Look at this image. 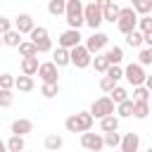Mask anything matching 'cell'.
Instances as JSON below:
<instances>
[{"mask_svg": "<svg viewBox=\"0 0 152 152\" xmlns=\"http://www.w3.org/2000/svg\"><path fill=\"white\" fill-rule=\"evenodd\" d=\"M145 45L152 48V33H145Z\"/></svg>", "mask_w": 152, "mask_h": 152, "instance_id": "ee69618b", "label": "cell"}, {"mask_svg": "<svg viewBox=\"0 0 152 152\" xmlns=\"http://www.w3.org/2000/svg\"><path fill=\"white\" fill-rule=\"evenodd\" d=\"M116 28L128 36L138 28V14L133 12V7H121V14H119V21H116Z\"/></svg>", "mask_w": 152, "mask_h": 152, "instance_id": "3957f363", "label": "cell"}, {"mask_svg": "<svg viewBox=\"0 0 152 152\" xmlns=\"http://www.w3.org/2000/svg\"><path fill=\"white\" fill-rule=\"evenodd\" d=\"M138 31L145 36V33H152V17H140L138 19Z\"/></svg>", "mask_w": 152, "mask_h": 152, "instance_id": "74e56055", "label": "cell"}, {"mask_svg": "<svg viewBox=\"0 0 152 152\" xmlns=\"http://www.w3.org/2000/svg\"><path fill=\"white\" fill-rule=\"evenodd\" d=\"M81 31H74V28H66V31H62L59 33V48H64V50H74V48H78L81 45Z\"/></svg>", "mask_w": 152, "mask_h": 152, "instance_id": "30bf717a", "label": "cell"}, {"mask_svg": "<svg viewBox=\"0 0 152 152\" xmlns=\"http://www.w3.org/2000/svg\"><path fill=\"white\" fill-rule=\"evenodd\" d=\"M14 26H12V21L7 19V17H0V36H5V33H10Z\"/></svg>", "mask_w": 152, "mask_h": 152, "instance_id": "b9f144b4", "label": "cell"}, {"mask_svg": "<svg viewBox=\"0 0 152 152\" xmlns=\"http://www.w3.org/2000/svg\"><path fill=\"white\" fill-rule=\"evenodd\" d=\"M40 95L43 97H55V95H59V83H43L40 86Z\"/></svg>", "mask_w": 152, "mask_h": 152, "instance_id": "f1b7e54d", "label": "cell"}, {"mask_svg": "<svg viewBox=\"0 0 152 152\" xmlns=\"http://www.w3.org/2000/svg\"><path fill=\"white\" fill-rule=\"evenodd\" d=\"M150 90L145 88V86H140V88H133V102H150Z\"/></svg>", "mask_w": 152, "mask_h": 152, "instance_id": "1f68e13d", "label": "cell"}, {"mask_svg": "<svg viewBox=\"0 0 152 152\" xmlns=\"http://www.w3.org/2000/svg\"><path fill=\"white\" fill-rule=\"evenodd\" d=\"M100 128L104 131V133H116L119 131V116H104L102 121H100Z\"/></svg>", "mask_w": 152, "mask_h": 152, "instance_id": "44dd1931", "label": "cell"}, {"mask_svg": "<svg viewBox=\"0 0 152 152\" xmlns=\"http://www.w3.org/2000/svg\"><path fill=\"white\" fill-rule=\"evenodd\" d=\"M109 97H112V102H114L116 107H119L121 102H126V100H131V97H128V90H126V88H121V86H116V88H114V90L109 93Z\"/></svg>", "mask_w": 152, "mask_h": 152, "instance_id": "484cf974", "label": "cell"}, {"mask_svg": "<svg viewBox=\"0 0 152 152\" xmlns=\"http://www.w3.org/2000/svg\"><path fill=\"white\" fill-rule=\"evenodd\" d=\"M48 12H50L52 17L66 14V2H64V0H50V2H48Z\"/></svg>", "mask_w": 152, "mask_h": 152, "instance_id": "cb8c5ba5", "label": "cell"}, {"mask_svg": "<svg viewBox=\"0 0 152 152\" xmlns=\"http://www.w3.org/2000/svg\"><path fill=\"white\" fill-rule=\"evenodd\" d=\"M38 76H40L43 83H57V78H59V69L55 66V62H43L40 69H38Z\"/></svg>", "mask_w": 152, "mask_h": 152, "instance_id": "7c38bea8", "label": "cell"}, {"mask_svg": "<svg viewBox=\"0 0 152 152\" xmlns=\"http://www.w3.org/2000/svg\"><path fill=\"white\" fill-rule=\"evenodd\" d=\"M31 43L38 48V52H50L52 50V40H50V33L45 26H36L31 31Z\"/></svg>", "mask_w": 152, "mask_h": 152, "instance_id": "52a82bcc", "label": "cell"}, {"mask_svg": "<svg viewBox=\"0 0 152 152\" xmlns=\"http://www.w3.org/2000/svg\"><path fill=\"white\" fill-rule=\"evenodd\" d=\"M147 114H150V102H135L133 116H135V119H145Z\"/></svg>", "mask_w": 152, "mask_h": 152, "instance_id": "836d02e7", "label": "cell"}, {"mask_svg": "<svg viewBox=\"0 0 152 152\" xmlns=\"http://www.w3.org/2000/svg\"><path fill=\"white\" fill-rule=\"evenodd\" d=\"M107 40H109L107 33H102V31H93V33L86 38V48H88L90 55H100V50L107 45Z\"/></svg>", "mask_w": 152, "mask_h": 152, "instance_id": "9c48e42d", "label": "cell"}, {"mask_svg": "<svg viewBox=\"0 0 152 152\" xmlns=\"http://www.w3.org/2000/svg\"><path fill=\"white\" fill-rule=\"evenodd\" d=\"M83 17H86V24H88L93 31H97L100 24L104 21V17H102V7H100L97 0H93V2H88V5L83 7Z\"/></svg>", "mask_w": 152, "mask_h": 152, "instance_id": "277c9868", "label": "cell"}, {"mask_svg": "<svg viewBox=\"0 0 152 152\" xmlns=\"http://www.w3.org/2000/svg\"><path fill=\"white\" fill-rule=\"evenodd\" d=\"M81 145L88 150V152H100L104 147V138L100 133H83L81 135Z\"/></svg>", "mask_w": 152, "mask_h": 152, "instance_id": "8fae6325", "label": "cell"}, {"mask_svg": "<svg viewBox=\"0 0 152 152\" xmlns=\"http://www.w3.org/2000/svg\"><path fill=\"white\" fill-rule=\"evenodd\" d=\"M124 78L133 86V88H140V86H145V78H147V74H145V69L138 64V62H131L126 69H124Z\"/></svg>", "mask_w": 152, "mask_h": 152, "instance_id": "8992f818", "label": "cell"}, {"mask_svg": "<svg viewBox=\"0 0 152 152\" xmlns=\"http://www.w3.org/2000/svg\"><path fill=\"white\" fill-rule=\"evenodd\" d=\"M17 50H19V55H21V59H24V57H38V48H36L31 40H24Z\"/></svg>", "mask_w": 152, "mask_h": 152, "instance_id": "d4e9b609", "label": "cell"}, {"mask_svg": "<svg viewBox=\"0 0 152 152\" xmlns=\"http://www.w3.org/2000/svg\"><path fill=\"white\" fill-rule=\"evenodd\" d=\"M121 152H138V147H140V135L138 133H124V138H121Z\"/></svg>", "mask_w": 152, "mask_h": 152, "instance_id": "9a60e30c", "label": "cell"}, {"mask_svg": "<svg viewBox=\"0 0 152 152\" xmlns=\"http://www.w3.org/2000/svg\"><path fill=\"white\" fill-rule=\"evenodd\" d=\"M2 43H5L7 48H19V45H21L24 40H21V33L12 28L10 33H5V36H2Z\"/></svg>", "mask_w": 152, "mask_h": 152, "instance_id": "7402d4cb", "label": "cell"}, {"mask_svg": "<svg viewBox=\"0 0 152 152\" xmlns=\"http://www.w3.org/2000/svg\"><path fill=\"white\" fill-rule=\"evenodd\" d=\"M33 131V121L31 119H14L12 121V135H26V133H31Z\"/></svg>", "mask_w": 152, "mask_h": 152, "instance_id": "2e32d148", "label": "cell"}, {"mask_svg": "<svg viewBox=\"0 0 152 152\" xmlns=\"http://www.w3.org/2000/svg\"><path fill=\"white\" fill-rule=\"evenodd\" d=\"M138 64H140V66L152 64V48H142V50L138 52Z\"/></svg>", "mask_w": 152, "mask_h": 152, "instance_id": "8d00e7d4", "label": "cell"}, {"mask_svg": "<svg viewBox=\"0 0 152 152\" xmlns=\"http://www.w3.org/2000/svg\"><path fill=\"white\" fill-rule=\"evenodd\" d=\"M93 66H95V71H100V74H107V69H109V62H107V57H104V55H95V57H93Z\"/></svg>", "mask_w": 152, "mask_h": 152, "instance_id": "4dcf8cb0", "label": "cell"}, {"mask_svg": "<svg viewBox=\"0 0 152 152\" xmlns=\"http://www.w3.org/2000/svg\"><path fill=\"white\" fill-rule=\"evenodd\" d=\"M33 28H36V24H33V17H31V14L21 12V14L14 19V31H19V33H28V36H31Z\"/></svg>", "mask_w": 152, "mask_h": 152, "instance_id": "5bb4252c", "label": "cell"}, {"mask_svg": "<svg viewBox=\"0 0 152 152\" xmlns=\"http://www.w3.org/2000/svg\"><path fill=\"white\" fill-rule=\"evenodd\" d=\"M100 88H102L104 93H112V90L116 88V81L109 78V76H102V78H100Z\"/></svg>", "mask_w": 152, "mask_h": 152, "instance_id": "ab89813d", "label": "cell"}, {"mask_svg": "<svg viewBox=\"0 0 152 152\" xmlns=\"http://www.w3.org/2000/svg\"><path fill=\"white\" fill-rule=\"evenodd\" d=\"M83 2L81 0H66V24H69V28H74V31H78L83 24H86V17H83Z\"/></svg>", "mask_w": 152, "mask_h": 152, "instance_id": "7a4b0ae2", "label": "cell"}, {"mask_svg": "<svg viewBox=\"0 0 152 152\" xmlns=\"http://www.w3.org/2000/svg\"><path fill=\"white\" fill-rule=\"evenodd\" d=\"M12 102H14L12 90H0V107H2V109H5V107H12Z\"/></svg>", "mask_w": 152, "mask_h": 152, "instance_id": "f35d334b", "label": "cell"}, {"mask_svg": "<svg viewBox=\"0 0 152 152\" xmlns=\"http://www.w3.org/2000/svg\"><path fill=\"white\" fill-rule=\"evenodd\" d=\"M0 45H5V43H2V36H0Z\"/></svg>", "mask_w": 152, "mask_h": 152, "instance_id": "bcb514c9", "label": "cell"}, {"mask_svg": "<svg viewBox=\"0 0 152 152\" xmlns=\"http://www.w3.org/2000/svg\"><path fill=\"white\" fill-rule=\"evenodd\" d=\"M52 62H55L57 69H59V66H66V64H71V52L64 50V48H57V50L52 52Z\"/></svg>", "mask_w": 152, "mask_h": 152, "instance_id": "d6986e66", "label": "cell"}, {"mask_svg": "<svg viewBox=\"0 0 152 152\" xmlns=\"http://www.w3.org/2000/svg\"><path fill=\"white\" fill-rule=\"evenodd\" d=\"M102 138H104V145H107V147H119V145H121V138H124V135H121V133L116 131V133H104Z\"/></svg>", "mask_w": 152, "mask_h": 152, "instance_id": "e575fe53", "label": "cell"}, {"mask_svg": "<svg viewBox=\"0 0 152 152\" xmlns=\"http://www.w3.org/2000/svg\"><path fill=\"white\" fill-rule=\"evenodd\" d=\"M104 57H107V62H109V66H119L121 62H124V50L119 48V45H112L107 52H104Z\"/></svg>", "mask_w": 152, "mask_h": 152, "instance_id": "ac0fdd59", "label": "cell"}, {"mask_svg": "<svg viewBox=\"0 0 152 152\" xmlns=\"http://www.w3.org/2000/svg\"><path fill=\"white\" fill-rule=\"evenodd\" d=\"M0 152H7V142H2V138H0Z\"/></svg>", "mask_w": 152, "mask_h": 152, "instance_id": "f6af8a7d", "label": "cell"}, {"mask_svg": "<svg viewBox=\"0 0 152 152\" xmlns=\"http://www.w3.org/2000/svg\"><path fill=\"white\" fill-rule=\"evenodd\" d=\"M90 114H93V119H104V116H112L114 114V102H112V97L109 95H102V97H97L93 104H90Z\"/></svg>", "mask_w": 152, "mask_h": 152, "instance_id": "5b68a950", "label": "cell"}, {"mask_svg": "<svg viewBox=\"0 0 152 152\" xmlns=\"http://www.w3.org/2000/svg\"><path fill=\"white\" fill-rule=\"evenodd\" d=\"M69 52H71V64H74L76 69H86V66H90V64H93V55L88 52V48H86V45H78V48L69 50Z\"/></svg>", "mask_w": 152, "mask_h": 152, "instance_id": "ba28073f", "label": "cell"}, {"mask_svg": "<svg viewBox=\"0 0 152 152\" xmlns=\"http://www.w3.org/2000/svg\"><path fill=\"white\" fill-rule=\"evenodd\" d=\"M17 83V78L12 74H0V90H12Z\"/></svg>", "mask_w": 152, "mask_h": 152, "instance_id": "d590c367", "label": "cell"}, {"mask_svg": "<svg viewBox=\"0 0 152 152\" xmlns=\"http://www.w3.org/2000/svg\"><path fill=\"white\" fill-rule=\"evenodd\" d=\"M24 147H26V142H24L21 135H10V140H7V152H24Z\"/></svg>", "mask_w": 152, "mask_h": 152, "instance_id": "4316f807", "label": "cell"}, {"mask_svg": "<svg viewBox=\"0 0 152 152\" xmlns=\"http://www.w3.org/2000/svg\"><path fill=\"white\" fill-rule=\"evenodd\" d=\"M104 76H109V78H114V81L119 83V78H124V69H121V66H109Z\"/></svg>", "mask_w": 152, "mask_h": 152, "instance_id": "60d3db41", "label": "cell"}, {"mask_svg": "<svg viewBox=\"0 0 152 152\" xmlns=\"http://www.w3.org/2000/svg\"><path fill=\"white\" fill-rule=\"evenodd\" d=\"M33 86H36V83H33V78H31V76H24V74H21V76H17V83H14V88H17V90H21V93H31V90H33Z\"/></svg>", "mask_w": 152, "mask_h": 152, "instance_id": "603a6c76", "label": "cell"}, {"mask_svg": "<svg viewBox=\"0 0 152 152\" xmlns=\"http://www.w3.org/2000/svg\"><path fill=\"white\" fill-rule=\"evenodd\" d=\"M93 124H95V119H93V114H90V112H78V114L66 116L64 128H66L69 133H81V135H83V133H90Z\"/></svg>", "mask_w": 152, "mask_h": 152, "instance_id": "6da1fadb", "label": "cell"}, {"mask_svg": "<svg viewBox=\"0 0 152 152\" xmlns=\"http://www.w3.org/2000/svg\"><path fill=\"white\" fill-rule=\"evenodd\" d=\"M100 2V7H102V17H104V21H119V14H121V7L116 5V2H112V0H97Z\"/></svg>", "mask_w": 152, "mask_h": 152, "instance_id": "4fadbf2b", "label": "cell"}, {"mask_svg": "<svg viewBox=\"0 0 152 152\" xmlns=\"http://www.w3.org/2000/svg\"><path fill=\"white\" fill-rule=\"evenodd\" d=\"M147 152H152V147H150V150H147Z\"/></svg>", "mask_w": 152, "mask_h": 152, "instance_id": "7dc6e473", "label": "cell"}, {"mask_svg": "<svg viewBox=\"0 0 152 152\" xmlns=\"http://www.w3.org/2000/svg\"><path fill=\"white\" fill-rule=\"evenodd\" d=\"M133 107H135V102L133 100H126V102H121L116 107V114L119 116H133Z\"/></svg>", "mask_w": 152, "mask_h": 152, "instance_id": "d6a6232c", "label": "cell"}, {"mask_svg": "<svg viewBox=\"0 0 152 152\" xmlns=\"http://www.w3.org/2000/svg\"><path fill=\"white\" fill-rule=\"evenodd\" d=\"M62 145H64V140H62V135H57V133H52V135L45 138V150H50V152H57Z\"/></svg>", "mask_w": 152, "mask_h": 152, "instance_id": "83f0119b", "label": "cell"}, {"mask_svg": "<svg viewBox=\"0 0 152 152\" xmlns=\"http://www.w3.org/2000/svg\"><path fill=\"white\" fill-rule=\"evenodd\" d=\"M38 69H40L38 57H24L21 59V74L24 76H31L33 78V74H38Z\"/></svg>", "mask_w": 152, "mask_h": 152, "instance_id": "e0dca14e", "label": "cell"}, {"mask_svg": "<svg viewBox=\"0 0 152 152\" xmlns=\"http://www.w3.org/2000/svg\"><path fill=\"white\" fill-rule=\"evenodd\" d=\"M145 88L152 93V74H147V78H145Z\"/></svg>", "mask_w": 152, "mask_h": 152, "instance_id": "7bdbcfd3", "label": "cell"}, {"mask_svg": "<svg viewBox=\"0 0 152 152\" xmlns=\"http://www.w3.org/2000/svg\"><path fill=\"white\" fill-rule=\"evenodd\" d=\"M133 12L135 14H140V17H150V12H152V0H133Z\"/></svg>", "mask_w": 152, "mask_h": 152, "instance_id": "ffe728a7", "label": "cell"}, {"mask_svg": "<svg viewBox=\"0 0 152 152\" xmlns=\"http://www.w3.org/2000/svg\"><path fill=\"white\" fill-rule=\"evenodd\" d=\"M126 43H128L131 48H140V45L145 43V36H142V33H140V31L135 28L133 33H128V36H126Z\"/></svg>", "mask_w": 152, "mask_h": 152, "instance_id": "f546056e", "label": "cell"}]
</instances>
